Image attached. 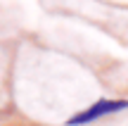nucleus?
<instances>
[{"instance_id":"obj_1","label":"nucleus","mask_w":128,"mask_h":126,"mask_svg":"<svg viewBox=\"0 0 128 126\" xmlns=\"http://www.w3.org/2000/svg\"><path fill=\"white\" fill-rule=\"evenodd\" d=\"M126 107H128V100H107V98H102V100H97L95 105H90L88 109L74 114L66 124L69 126H83V124H90V121H95V119H100V117L121 112V109H126Z\"/></svg>"}]
</instances>
